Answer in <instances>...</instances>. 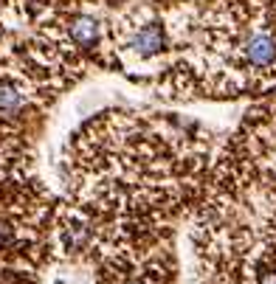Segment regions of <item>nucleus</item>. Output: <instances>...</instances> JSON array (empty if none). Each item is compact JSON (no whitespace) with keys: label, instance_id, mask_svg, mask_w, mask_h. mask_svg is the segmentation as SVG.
Instances as JSON below:
<instances>
[]
</instances>
